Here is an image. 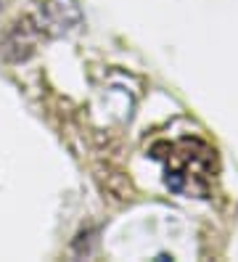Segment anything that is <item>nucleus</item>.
<instances>
[{
  "mask_svg": "<svg viewBox=\"0 0 238 262\" xmlns=\"http://www.w3.org/2000/svg\"><path fill=\"white\" fill-rule=\"evenodd\" d=\"M42 37L45 35H42L37 19L35 16H24V19H19L16 24H11L8 35L3 40V53L11 61H24V58H29L32 53H35L37 42Z\"/></svg>",
  "mask_w": 238,
  "mask_h": 262,
  "instance_id": "7ed1b4c3",
  "label": "nucleus"
},
{
  "mask_svg": "<svg viewBox=\"0 0 238 262\" xmlns=\"http://www.w3.org/2000/svg\"><path fill=\"white\" fill-rule=\"evenodd\" d=\"M35 19L45 37H58L82 24V11L77 0H45Z\"/></svg>",
  "mask_w": 238,
  "mask_h": 262,
  "instance_id": "f03ea898",
  "label": "nucleus"
},
{
  "mask_svg": "<svg viewBox=\"0 0 238 262\" xmlns=\"http://www.w3.org/2000/svg\"><path fill=\"white\" fill-rule=\"evenodd\" d=\"M151 157L164 164V186L178 196L206 199L217 175V151L196 135L180 141H159L151 146Z\"/></svg>",
  "mask_w": 238,
  "mask_h": 262,
  "instance_id": "f257e3e1",
  "label": "nucleus"
}]
</instances>
